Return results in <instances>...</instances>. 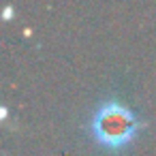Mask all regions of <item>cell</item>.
<instances>
[{
    "instance_id": "1",
    "label": "cell",
    "mask_w": 156,
    "mask_h": 156,
    "mask_svg": "<svg viewBox=\"0 0 156 156\" xmlns=\"http://www.w3.org/2000/svg\"><path fill=\"white\" fill-rule=\"evenodd\" d=\"M141 126L143 122L137 118V113L118 98H105L103 103H98L96 111L90 118L92 137L109 150L124 147Z\"/></svg>"
}]
</instances>
